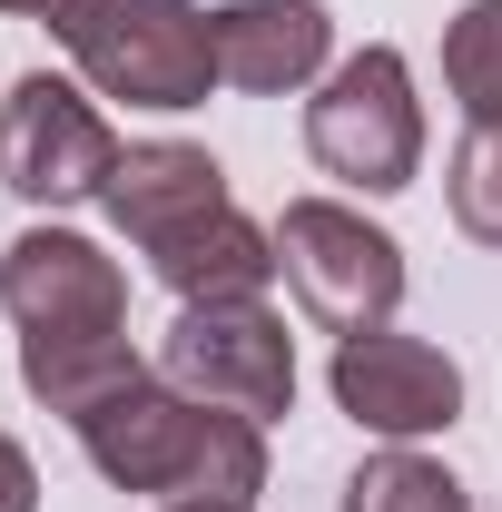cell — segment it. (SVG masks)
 Returning a JSON list of instances; mask_svg holds the SVG:
<instances>
[{
	"label": "cell",
	"instance_id": "8992f818",
	"mask_svg": "<svg viewBox=\"0 0 502 512\" xmlns=\"http://www.w3.org/2000/svg\"><path fill=\"white\" fill-rule=\"evenodd\" d=\"M158 375L197 404L276 424L296 404V335L266 296H207V306H178L168 345H158Z\"/></svg>",
	"mask_w": 502,
	"mask_h": 512
},
{
	"label": "cell",
	"instance_id": "7c38bea8",
	"mask_svg": "<svg viewBox=\"0 0 502 512\" xmlns=\"http://www.w3.org/2000/svg\"><path fill=\"white\" fill-rule=\"evenodd\" d=\"M345 512H473V493L443 473L434 453L414 444H384L355 463V483H345Z\"/></svg>",
	"mask_w": 502,
	"mask_h": 512
},
{
	"label": "cell",
	"instance_id": "52a82bcc",
	"mask_svg": "<svg viewBox=\"0 0 502 512\" xmlns=\"http://www.w3.org/2000/svg\"><path fill=\"white\" fill-rule=\"evenodd\" d=\"M109 168H119V128L69 79H50V69L10 79V99H0V178L30 207H89V197H109Z\"/></svg>",
	"mask_w": 502,
	"mask_h": 512
},
{
	"label": "cell",
	"instance_id": "2e32d148",
	"mask_svg": "<svg viewBox=\"0 0 502 512\" xmlns=\"http://www.w3.org/2000/svg\"><path fill=\"white\" fill-rule=\"evenodd\" d=\"M0 10H10V20H50V0H0Z\"/></svg>",
	"mask_w": 502,
	"mask_h": 512
},
{
	"label": "cell",
	"instance_id": "ba28073f",
	"mask_svg": "<svg viewBox=\"0 0 502 512\" xmlns=\"http://www.w3.org/2000/svg\"><path fill=\"white\" fill-rule=\"evenodd\" d=\"M335 414L355 424V434H384V444H424V434H453L463 424V365L424 345V335H335Z\"/></svg>",
	"mask_w": 502,
	"mask_h": 512
},
{
	"label": "cell",
	"instance_id": "8fae6325",
	"mask_svg": "<svg viewBox=\"0 0 502 512\" xmlns=\"http://www.w3.org/2000/svg\"><path fill=\"white\" fill-rule=\"evenodd\" d=\"M158 266V286L178 296V306H207V296H266V276H276V227H256V217H207L188 227L178 247L148 256Z\"/></svg>",
	"mask_w": 502,
	"mask_h": 512
},
{
	"label": "cell",
	"instance_id": "6da1fadb",
	"mask_svg": "<svg viewBox=\"0 0 502 512\" xmlns=\"http://www.w3.org/2000/svg\"><path fill=\"white\" fill-rule=\"evenodd\" d=\"M0 316L20 325V384L50 404V414H89L109 404L138 365L128 345V276L119 256L79 227H30L0 247Z\"/></svg>",
	"mask_w": 502,
	"mask_h": 512
},
{
	"label": "cell",
	"instance_id": "9c48e42d",
	"mask_svg": "<svg viewBox=\"0 0 502 512\" xmlns=\"http://www.w3.org/2000/svg\"><path fill=\"white\" fill-rule=\"evenodd\" d=\"M99 207H109V227H119L138 256H158V247H178L188 227L227 217L237 197H227V168H217L207 148H188V138H138V148H119Z\"/></svg>",
	"mask_w": 502,
	"mask_h": 512
},
{
	"label": "cell",
	"instance_id": "e0dca14e",
	"mask_svg": "<svg viewBox=\"0 0 502 512\" xmlns=\"http://www.w3.org/2000/svg\"><path fill=\"white\" fill-rule=\"evenodd\" d=\"M168 512H247V503H168Z\"/></svg>",
	"mask_w": 502,
	"mask_h": 512
},
{
	"label": "cell",
	"instance_id": "30bf717a",
	"mask_svg": "<svg viewBox=\"0 0 502 512\" xmlns=\"http://www.w3.org/2000/svg\"><path fill=\"white\" fill-rule=\"evenodd\" d=\"M335 69V10L325 0H227L217 10V79L276 99V89H306Z\"/></svg>",
	"mask_w": 502,
	"mask_h": 512
},
{
	"label": "cell",
	"instance_id": "5bb4252c",
	"mask_svg": "<svg viewBox=\"0 0 502 512\" xmlns=\"http://www.w3.org/2000/svg\"><path fill=\"white\" fill-rule=\"evenodd\" d=\"M443 188H453V227H463L473 247H502V119H473V128H463Z\"/></svg>",
	"mask_w": 502,
	"mask_h": 512
},
{
	"label": "cell",
	"instance_id": "3957f363",
	"mask_svg": "<svg viewBox=\"0 0 502 512\" xmlns=\"http://www.w3.org/2000/svg\"><path fill=\"white\" fill-rule=\"evenodd\" d=\"M50 30L99 99L128 109H207L217 79V10L197 0H50Z\"/></svg>",
	"mask_w": 502,
	"mask_h": 512
},
{
	"label": "cell",
	"instance_id": "277c9868",
	"mask_svg": "<svg viewBox=\"0 0 502 512\" xmlns=\"http://www.w3.org/2000/svg\"><path fill=\"white\" fill-rule=\"evenodd\" d=\"M306 158L325 178H345V188L365 197H394L414 188V168H424V99H414V69L404 50H355V60H335L315 79L306 99Z\"/></svg>",
	"mask_w": 502,
	"mask_h": 512
},
{
	"label": "cell",
	"instance_id": "9a60e30c",
	"mask_svg": "<svg viewBox=\"0 0 502 512\" xmlns=\"http://www.w3.org/2000/svg\"><path fill=\"white\" fill-rule=\"evenodd\" d=\"M0 512H40V463L0 434Z\"/></svg>",
	"mask_w": 502,
	"mask_h": 512
},
{
	"label": "cell",
	"instance_id": "7a4b0ae2",
	"mask_svg": "<svg viewBox=\"0 0 502 512\" xmlns=\"http://www.w3.org/2000/svg\"><path fill=\"white\" fill-rule=\"evenodd\" d=\"M79 453L99 463V483L119 493H168V503H247L266 493V424L227 414V404H197L168 375H128L109 404H89Z\"/></svg>",
	"mask_w": 502,
	"mask_h": 512
},
{
	"label": "cell",
	"instance_id": "5b68a950",
	"mask_svg": "<svg viewBox=\"0 0 502 512\" xmlns=\"http://www.w3.org/2000/svg\"><path fill=\"white\" fill-rule=\"evenodd\" d=\"M276 266H286L296 306H306L325 335H375V325H394V306H404V247L384 237L365 207H335V197H286V217H276Z\"/></svg>",
	"mask_w": 502,
	"mask_h": 512
},
{
	"label": "cell",
	"instance_id": "4fadbf2b",
	"mask_svg": "<svg viewBox=\"0 0 502 512\" xmlns=\"http://www.w3.org/2000/svg\"><path fill=\"white\" fill-rule=\"evenodd\" d=\"M443 89L463 119H502V0H463L443 20Z\"/></svg>",
	"mask_w": 502,
	"mask_h": 512
}]
</instances>
